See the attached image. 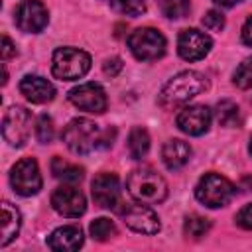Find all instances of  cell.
<instances>
[{"label":"cell","mask_w":252,"mask_h":252,"mask_svg":"<svg viewBox=\"0 0 252 252\" xmlns=\"http://www.w3.org/2000/svg\"><path fill=\"white\" fill-rule=\"evenodd\" d=\"M209 89V81L199 71H181L173 79H169L161 93H159V104L167 110L177 108L185 102H189L193 96L201 94Z\"/></svg>","instance_id":"1"},{"label":"cell","mask_w":252,"mask_h":252,"mask_svg":"<svg viewBox=\"0 0 252 252\" xmlns=\"http://www.w3.org/2000/svg\"><path fill=\"white\" fill-rule=\"evenodd\" d=\"M126 189L134 201L144 205H158L167 197L165 179L150 167H136L134 171H130Z\"/></svg>","instance_id":"2"},{"label":"cell","mask_w":252,"mask_h":252,"mask_svg":"<svg viewBox=\"0 0 252 252\" xmlns=\"http://www.w3.org/2000/svg\"><path fill=\"white\" fill-rule=\"evenodd\" d=\"M91 69V55L77 47H59L51 57V73L59 81H77Z\"/></svg>","instance_id":"3"},{"label":"cell","mask_w":252,"mask_h":252,"mask_svg":"<svg viewBox=\"0 0 252 252\" xmlns=\"http://www.w3.org/2000/svg\"><path fill=\"white\" fill-rule=\"evenodd\" d=\"M236 195V187L232 181H228L226 177L211 171V173H205L197 187H195V197L199 203H203L205 207L209 209H219V207H224L232 201V197Z\"/></svg>","instance_id":"4"},{"label":"cell","mask_w":252,"mask_h":252,"mask_svg":"<svg viewBox=\"0 0 252 252\" xmlns=\"http://www.w3.org/2000/svg\"><path fill=\"white\" fill-rule=\"evenodd\" d=\"M100 130L89 118H73L63 130V142L73 154H89L98 148Z\"/></svg>","instance_id":"5"},{"label":"cell","mask_w":252,"mask_h":252,"mask_svg":"<svg viewBox=\"0 0 252 252\" xmlns=\"http://www.w3.org/2000/svg\"><path fill=\"white\" fill-rule=\"evenodd\" d=\"M128 47L138 61H156L163 57L167 41L156 28H138L128 37Z\"/></svg>","instance_id":"6"},{"label":"cell","mask_w":252,"mask_h":252,"mask_svg":"<svg viewBox=\"0 0 252 252\" xmlns=\"http://www.w3.org/2000/svg\"><path fill=\"white\" fill-rule=\"evenodd\" d=\"M41 173L39 165L33 158H24L16 161L10 169V185L22 197H32L41 189Z\"/></svg>","instance_id":"7"},{"label":"cell","mask_w":252,"mask_h":252,"mask_svg":"<svg viewBox=\"0 0 252 252\" xmlns=\"http://www.w3.org/2000/svg\"><path fill=\"white\" fill-rule=\"evenodd\" d=\"M32 130V114L24 106H10L2 120V136L12 148H22Z\"/></svg>","instance_id":"8"},{"label":"cell","mask_w":252,"mask_h":252,"mask_svg":"<svg viewBox=\"0 0 252 252\" xmlns=\"http://www.w3.org/2000/svg\"><path fill=\"white\" fill-rule=\"evenodd\" d=\"M67 96L73 106H77L79 110L91 112V114H102L108 106L106 93L98 83H83L71 89Z\"/></svg>","instance_id":"9"},{"label":"cell","mask_w":252,"mask_h":252,"mask_svg":"<svg viewBox=\"0 0 252 252\" xmlns=\"http://www.w3.org/2000/svg\"><path fill=\"white\" fill-rule=\"evenodd\" d=\"M16 26L26 33H39L49 22L47 8L39 0H24L14 12Z\"/></svg>","instance_id":"10"},{"label":"cell","mask_w":252,"mask_h":252,"mask_svg":"<svg viewBox=\"0 0 252 252\" xmlns=\"http://www.w3.org/2000/svg\"><path fill=\"white\" fill-rule=\"evenodd\" d=\"M213 47L211 35L197 28H187L177 37V53L185 61H199L203 59Z\"/></svg>","instance_id":"11"},{"label":"cell","mask_w":252,"mask_h":252,"mask_svg":"<svg viewBox=\"0 0 252 252\" xmlns=\"http://www.w3.org/2000/svg\"><path fill=\"white\" fill-rule=\"evenodd\" d=\"M91 193H93L94 205H98L100 209L116 211L118 205H122L120 181L114 173H98L91 183Z\"/></svg>","instance_id":"12"},{"label":"cell","mask_w":252,"mask_h":252,"mask_svg":"<svg viewBox=\"0 0 252 252\" xmlns=\"http://www.w3.org/2000/svg\"><path fill=\"white\" fill-rule=\"evenodd\" d=\"M51 207L63 217L77 219L87 211V199L77 187H73V183H67L53 191Z\"/></svg>","instance_id":"13"},{"label":"cell","mask_w":252,"mask_h":252,"mask_svg":"<svg viewBox=\"0 0 252 252\" xmlns=\"http://www.w3.org/2000/svg\"><path fill=\"white\" fill-rule=\"evenodd\" d=\"M122 219H124V222L130 230L140 232V234H158L159 228H161L159 217L144 203L126 207L122 211Z\"/></svg>","instance_id":"14"},{"label":"cell","mask_w":252,"mask_h":252,"mask_svg":"<svg viewBox=\"0 0 252 252\" xmlns=\"http://www.w3.org/2000/svg\"><path fill=\"white\" fill-rule=\"evenodd\" d=\"M213 122V110L205 104L185 106L177 114V128L189 136H201L209 130Z\"/></svg>","instance_id":"15"},{"label":"cell","mask_w":252,"mask_h":252,"mask_svg":"<svg viewBox=\"0 0 252 252\" xmlns=\"http://www.w3.org/2000/svg\"><path fill=\"white\" fill-rule=\"evenodd\" d=\"M20 93L33 104H45V102L53 100L55 87L39 75H26L20 81Z\"/></svg>","instance_id":"16"},{"label":"cell","mask_w":252,"mask_h":252,"mask_svg":"<svg viewBox=\"0 0 252 252\" xmlns=\"http://www.w3.org/2000/svg\"><path fill=\"white\" fill-rule=\"evenodd\" d=\"M83 230L77 224H65L47 236V246L55 252H75L83 246Z\"/></svg>","instance_id":"17"},{"label":"cell","mask_w":252,"mask_h":252,"mask_svg":"<svg viewBox=\"0 0 252 252\" xmlns=\"http://www.w3.org/2000/svg\"><path fill=\"white\" fill-rule=\"evenodd\" d=\"M189 158H191V146L183 140L173 138V140L165 142L161 148V159H163L165 167L171 171L181 169L189 161Z\"/></svg>","instance_id":"18"},{"label":"cell","mask_w":252,"mask_h":252,"mask_svg":"<svg viewBox=\"0 0 252 252\" xmlns=\"http://www.w3.org/2000/svg\"><path fill=\"white\" fill-rule=\"evenodd\" d=\"M20 224H22V215L20 211L4 201L2 203V238H0V246H8L20 232Z\"/></svg>","instance_id":"19"},{"label":"cell","mask_w":252,"mask_h":252,"mask_svg":"<svg viewBox=\"0 0 252 252\" xmlns=\"http://www.w3.org/2000/svg\"><path fill=\"white\" fill-rule=\"evenodd\" d=\"M128 152H130V158L134 159H142L148 156L150 152V134L146 128L142 126H136L130 130L128 134Z\"/></svg>","instance_id":"20"},{"label":"cell","mask_w":252,"mask_h":252,"mask_svg":"<svg viewBox=\"0 0 252 252\" xmlns=\"http://www.w3.org/2000/svg\"><path fill=\"white\" fill-rule=\"evenodd\" d=\"M51 171H53V177L61 179L63 183H77V181L83 179V173H85L83 167H79L75 163H69L63 158H53Z\"/></svg>","instance_id":"21"},{"label":"cell","mask_w":252,"mask_h":252,"mask_svg":"<svg viewBox=\"0 0 252 252\" xmlns=\"http://www.w3.org/2000/svg\"><path fill=\"white\" fill-rule=\"evenodd\" d=\"M211 230V220L201 215H189L183 222V234L189 240H201Z\"/></svg>","instance_id":"22"},{"label":"cell","mask_w":252,"mask_h":252,"mask_svg":"<svg viewBox=\"0 0 252 252\" xmlns=\"http://www.w3.org/2000/svg\"><path fill=\"white\" fill-rule=\"evenodd\" d=\"M217 120L224 128H234L240 122V110L232 100H220L217 104Z\"/></svg>","instance_id":"23"},{"label":"cell","mask_w":252,"mask_h":252,"mask_svg":"<svg viewBox=\"0 0 252 252\" xmlns=\"http://www.w3.org/2000/svg\"><path fill=\"white\" fill-rule=\"evenodd\" d=\"M89 232H91V236L94 238V240H98V242H106V240H110L112 236H116V224L110 220V219H106V217H98V219H94L93 222H91V226H89Z\"/></svg>","instance_id":"24"},{"label":"cell","mask_w":252,"mask_h":252,"mask_svg":"<svg viewBox=\"0 0 252 252\" xmlns=\"http://www.w3.org/2000/svg\"><path fill=\"white\" fill-rule=\"evenodd\" d=\"M161 14L169 20H181L189 14L191 0H158Z\"/></svg>","instance_id":"25"},{"label":"cell","mask_w":252,"mask_h":252,"mask_svg":"<svg viewBox=\"0 0 252 252\" xmlns=\"http://www.w3.org/2000/svg\"><path fill=\"white\" fill-rule=\"evenodd\" d=\"M110 6L114 12L124 14V16H140L146 12L144 0H110Z\"/></svg>","instance_id":"26"},{"label":"cell","mask_w":252,"mask_h":252,"mask_svg":"<svg viewBox=\"0 0 252 252\" xmlns=\"http://www.w3.org/2000/svg\"><path fill=\"white\" fill-rule=\"evenodd\" d=\"M232 81L238 89H252V57L244 59L236 67V71L232 75Z\"/></svg>","instance_id":"27"},{"label":"cell","mask_w":252,"mask_h":252,"mask_svg":"<svg viewBox=\"0 0 252 252\" xmlns=\"http://www.w3.org/2000/svg\"><path fill=\"white\" fill-rule=\"evenodd\" d=\"M35 136L41 144H49L55 136V126H53V120L51 116L47 114H41L37 116V122H35Z\"/></svg>","instance_id":"28"},{"label":"cell","mask_w":252,"mask_h":252,"mask_svg":"<svg viewBox=\"0 0 252 252\" xmlns=\"http://www.w3.org/2000/svg\"><path fill=\"white\" fill-rule=\"evenodd\" d=\"M203 26L211 32H220L224 28V16L219 12V10H209L205 16H203Z\"/></svg>","instance_id":"29"},{"label":"cell","mask_w":252,"mask_h":252,"mask_svg":"<svg viewBox=\"0 0 252 252\" xmlns=\"http://www.w3.org/2000/svg\"><path fill=\"white\" fill-rule=\"evenodd\" d=\"M236 224H238L240 228H244V230H252V203L246 205V207H242V209L238 211V215H236Z\"/></svg>","instance_id":"30"},{"label":"cell","mask_w":252,"mask_h":252,"mask_svg":"<svg viewBox=\"0 0 252 252\" xmlns=\"http://www.w3.org/2000/svg\"><path fill=\"white\" fill-rule=\"evenodd\" d=\"M122 67H124V63H122L120 57H110V59H106V61L102 63V73H104L106 77H116V75L122 71Z\"/></svg>","instance_id":"31"},{"label":"cell","mask_w":252,"mask_h":252,"mask_svg":"<svg viewBox=\"0 0 252 252\" xmlns=\"http://www.w3.org/2000/svg\"><path fill=\"white\" fill-rule=\"evenodd\" d=\"M14 55H16V45L10 41L8 35H2V61H8Z\"/></svg>","instance_id":"32"},{"label":"cell","mask_w":252,"mask_h":252,"mask_svg":"<svg viewBox=\"0 0 252 252\" xmlns=\"http://www.w3.org/2000/svg\"><path fill=\"white\" fill-rule=\"evenodd\" d=\"M242 41L252 47V16H250V18L244 22V26H242Z\"/></svg>","instance_id":"33"},{"label":"cell","mask_w":252,"mask_h":252,"mask_svg":"<svg viewBox=\"0 0 252 252\" xmlns=\"http://www.w3.org/2000/svg\"><path fill=\"white\" fill-rule=\"evenodd\" d=\"M219 6H224V8H230V6H234V4H238L240 0H215Z\"/></svg>","instance_id":"34"},{"label":"cell","mask_w":252,"mask_h":252,"mask_svg":"<svg viewBox=\"0 0 252 252\" xmlns=\"http://www.w3.org/2000/svg\"><path fill=\"white\" fill-rule=\"evenodd\" d=\"M250 154H252V138H250Z\"/></svg>","instance_id":"35"}]
</instances>
